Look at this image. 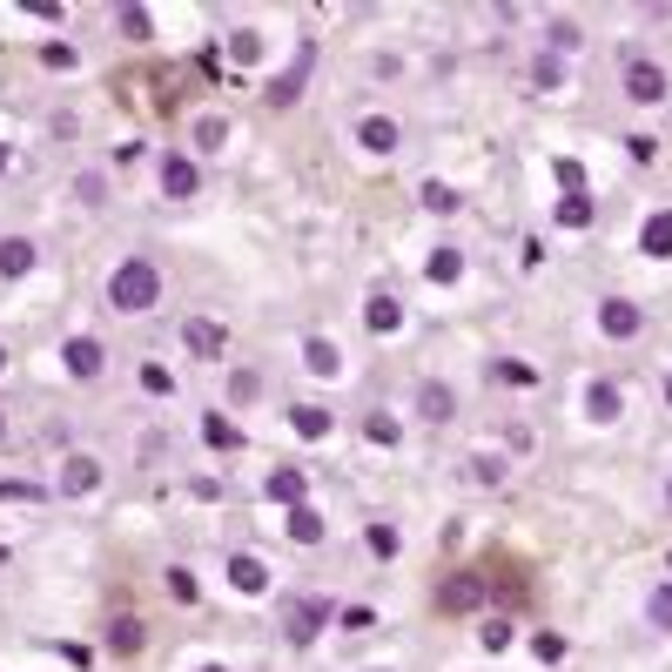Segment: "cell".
I'll use <instances>...</instances> for the list:
<instances>
[{"label": "cell", "instance_id": "1", "mask_svg": "<svg viewBox=\"0 0 672 672\" xmlns=\"http://www.w3.org/2000/svg\"><path fill=\"white\" fill-rule=\"evenodd\" d=\"M155 303H162V269H155L148 256H129L122 269L108 276V309H122V316H148Z\"/></svg>", "mask_w": 672, "mask_h": 672}, {"label": "cell", "instance_id": "2", "mask_svg": "<svg viewBox=\"0 0 672 672\" xmlns=\"http://www.w3.org/2000/svg\"><path fill=\"white\" fill-rule=\"evenodd\" d=\"M665 95H672V82H665V68H659V61H625V101L659 108Z\"/></svg>", "mask_w": 672, "mask_h": 672}, {"label": "cell", "instance_id": "3", "mask_svg": "<svg viewBox=\"0 0 672 672\" xmlns=\"http://www.w3.org/2000/svg\"><path fill=\"white\" fill-rule=\"evenodd\" d=\"M61 364H68V377H82V383H95V377L108 370V350H101V337H68V350H61Z\"/></svg>", "mask_w": 672, "mask_h": 672}, {"label": "cell", "instance_id": "4", "mask_svg": "<svg viewBox=\"0 0 672 672\" xmlns=\"http://www.w3.org/2000/svg\"><path fill=\"white\" fill-rule=\"evenodd\" d=\"M599 330H606L612 343H632V337L646 330V316H639V303H625V296H606V303H599Z\"/></svg>", "mask_w": 672, "mask_h": 672}, {"label": "cell", "instance_id": "5", "mask_svg": "<svg viewBox=\"0 0 672 672\" xmlns=\"http://www.w3.org/2000/svg\"><path fill=\"white\" fill-rule=\"evenodd\" d=\"M417 417H424V424H451V417H457V390L438 383V377L417 383Z\"/></svg>", "mask_w": 672, "mask_h": 672}, {"label": "cell", "instance_id": "6", "mask_svg": "<svg viewBox=\"0 0 672 672\" xmlns=\"http://www.w3.org/2000/svg\"><path fill=\"white\" fill-rule=\"evenodd\" d=\"M438 606H444V612H478V606H485V578H478V572H457V578H444Z\"/></svg>", "mask_w": 672, "mask_h": 672}, {"label": "cell", "instance_id": "7", "mask_svg": "<svg viewBox=\"0 0 672 672\" xmlns=\"http://www.w3.org/2000/svg\"><path fill=\"white\" fill-rule=\"evenodd\" d=\"M229 585L243 591V599H262V591H269V565L256 559V551H235V559H229Z\"/></svg>", "mask_w": 672, "mask_h": 672}, {"label": "cell", "instance_id": "8", "mask_svg": "<svg viewBox=\"0 0 672 672\" xmlns=\"http://www.w3.org/2000/svg\"><path fill=\"white\" fill-rule=\"evenodd\" d=\"M162 188H169V203H195V188H203V169H195L188 155H169V162H162Z\"/></svg>", "mask_w": 672, "mask_h": 672}, {"label": "cell", "instance_id": "9", "mask_svg": "<svg viewBox=\"0 0 672 672\" xmlns=\"http://www.w3.org/2000/svg\"><path fill=\"white\" fill-rule=\"evenodd\" d=\"M357 142H364L370 155H398V148H404V129L390 122V114H364V122H357Z\"/></svg>", "mask_w": 672, "mask_h": 672}, {"label": "cell", "instance_id": "10", "mask_svg": "<svg viewBox=\"0 0 672 672\" xmlns=\"http://www.w3.org/2000/svg\"><path fill=\"white\" fill-rule=\"evenodd\" d=\"M619 411H625V390H619L612 377H599V383L585 390V417H591V424H619Z\"/></svg>", "mask_w": 672, "mask_h": 672}, {"label": "cell", "instance_id": "11", "mask_svg": "<svg viewBox=\"0 0 672 672\" xmlns=\"http://www.w3.org/2000/svg\"><path fill=\"white\" fill-rule=\"evenodd\" d=\"M61 491H68V498L101 491V464H95V457H68V464H61Z\"/></svg>", "mask_w": 672, "mask_h": 672}, {"label": "cell", "instance_id": "12", "mask_svg": "<svg viewBox=\"0 0 672 672\" xmlns=\"http://www.w3.org/2000/svg\"><path fill=\"white\" fill-rule=\"evenodd\" d=\"M364 323H370L377 337H398V330H404V303H398V296H370V303H364Z\"/></svg>", "mask_w": 672, "mask_h": 672}, {"label": "cell", "instance_id": "13", "mask_svg": "<svg viewBox=\"0 0 672 672\" xmlns=\"http://www.w3.org/2000/svg\"><path fill=\"white\" fill-rule=\"evenodd\" d=\"M323 619H330V606H323V599H296V606H290V639H296V646H303V639H316V625H323Z\"/></svg>", "mask_w": 672, "mask_h": 672}, {"label": "cell", "instance_id": "14", "mask_svg": "<svg viewBox=\"0 0 672 672\" xmlns=\"http://www.w3.org/2000/svg\"><path fill=\"white\" fill-rule=\"evenodd\" d=\"M142 646H148V625H142V619H129V612H122V619L108 625V652H122V659H129V652H142Z\"/></svg>", "mask_w": 672, "mask_h": 672}, {"label": "cell", "instance_id": "15", "mask_svg": "<svg viewBox=\"0 0 672 672\" xmlns=\"http://www.w3.org/2000/svg\"><path fill=\"white\" fill-rule=\"evenodd\" d=\"M34 256H41V249H34L27 235H0V276H27Z\"/></svg>", "mask_w": 672, "mask_h": 672}, {"label": "cell", "instance_id": "16", "mask_svg": "<svg viewBox=\"0 0 672 672\" xmlns=\"http://www.w3.org/2000/svg\"><path fill=\"white\" fill-rule=\"evenodd\" d=\"M303 364H309L316 377H337V370H343V357H337L330 337H303Z\"/></svg>", "mask_w": 672, "mask_h": 672}, {"label": "cell", "instance_id": "17", "mask_svg": "<svg viewBox=\"0 0 672 672\" xmlns=\"http://www.w3.org/2000/svg\"><path fill=\"white\" fill-rule=\"evenodd\" d=\"M296 545H323V518H316L309 504H290V525H283Z\"/></svg>", "mask_w": 672, "mask_h": 672}, {"label": "cell", "instance_id": "18", "mask_svg": "<svg viewBox=\"0 0 672 672\" xmlns=\"http://www.w3.org/2000/svg\"><path fill=\"white\" fill-rule=\"evenodd\" d=\"M182 343L195 350V357H222V330H216V323H203V316H195V323L182 330Z\"/></svg>", "mask_w": 672, "mask_h": 672}, {"label": "cell", "instance_id": "19", "mask_svg": "<svg viewBox=\"0 0 672 672\" xmlns=\"http://www.w3.org/2000/svg\"><path fill=\"white\" fill-rule=\"evenodd\" d=\"M646 256H672V209H659V216H646Z\"/></svg>", "mask_w": 672, "mask_h": 672}, {"label": "cell", "instance_id": "20", "mask_svg": "<svg viewBox=\"0 0 672 672\" xmlns=\"http://www.w3.org/2000/svg\"><path fill=\"white\" fill-rule=\"evenodd\" d=\"M303 491H309L303 471H276V478H269V498H276V504H303Z\"/></svg>", "mask_w": 672, "mask_h": 672}, {"label": "cell", "instance_id": "21", "mask_svg": "<svg viewBox=\"0 0 672 672\" xmlns=\"http://www.w3.org/2000/svg\"><path fill=\"white\" fill-rule=\"evenodd\" d=\"M229 142V122H222V114H203V122H195V148H203V155H216Z\"/></svg>", "mask_w": 672, "mask_h": 672}, {"label": "cell", "instance_id": "22", "mask_svg": "<svg viewBox=\"0 0 672 672\" xmlns=\"http://www.w3.org/2000/svg\"><path fill=\"white\" fill-rule=\"evenodd\" d=\"M262 398V377L256 370H229V404H256Z\"/></svg>", "mask_w": 672, "mask_h": 672}, {"label": "cell", "instance_id": "23", "mask_svg": "<svg viewBox=\"0 0 672 672\" xmlns=\"http://www.w3.org/2000/svg\"><path fill=\"white\" fill-rule=\"evenodd\" d=\"M559 222H565V229H585V222H591V195H585V188H572L565 203H559Z\"/></svg>", "mask_w": 672, "mask_h": 672}, {"label": "cell", "instance_id": "24", "mask_svg": "<svg viewBox=\"0 0 672 672\" xmlns=\"http://www.w3.org/2000/svg\"><path fill=\"white\" fill-rule=\"evenodd\" d=\"M290 424L303 430V438H323V430H330V411H316V404H296V411H290Z\"/></svg>", "mask_w": 672, "mask_h": 672}, {"label": "cell", "instance_id": "25", "mask_svg": "<svg viewBox=\"0 0 672 672\" xmlns=\"http://www.w3.org/2000/svg\"><path fill=\"white\" fill-rule=\"evenodd\" d=\"M296 88H303V61H296L290 74H276V82H269V101H276V108H290V101H296Z\"/></svg>", "mask_w": 672, "mask_h": 672}, {"label": "cell", "instance_id": "26", "mask_svg": "<svg viewBox=\"0 0 672 672\" xmlns=\"http://www.w3.org/2000/svg\"><path fill=\"white\" fill-rule=\"evenodd\" d=\"M457 276H464V256H457V249H438V256H430V283H457Z\"/></svg>", "mask_w": 672, "mask_h": 672}, {"label": "cell", "instance_id": "27", "mask_svg": "<svg viewBox=\"0 0 672 672\" xmlns=\"http://www.w3.org/2000/svg\"><path fill=\"white\" fill-rule=\"evenodd\" d=\"M545 41H551V54H572V48H578V21H551Z\"/></svg>", "mask_w": 672, "mask_h": 672}, {"label": "cell", "instance_id": "28", "mask_svg": "<svg viewBox=\"0 0 672 672\" xmlns=\"http://www.w3.org/2000/svg\"><path fill=\"white\" fill-rule=\"evenodd\" d=\"M364 430H370V444H398V438H404V430H398V417H390V411H370V424H364Z\"/></svg>", "mask_w": 672, "mask_h": 672}, {"label": "cell", "instance_id": "29", "mask_svg": "<svg viewBox=\"0 0 672 672\" xmlns=\"http://www.w3.org/2000/svg\"><path fill=\"white\" fill-rule=\"evenodd\" d=\"M646 619H652L659 632H672V585H659L652 599H646Z\"/></svg>", "mask_w": 672, "mask_h": 672}, {"label": "cell", "instance_id": "30", "mask_svg": "<svg viewBox=\"0 0 672 672\" xmlns=\"http://www.w3.org/2000/svg\"><path fill=\"white\" fill-rule=\"evenodd\" d=\"M370 551H377V559H398V551H404L398 525H370Z\"/></svg>", "mask_w": 672, "mask_h": 672}, {"label": "cell", "instance_id": "31", "mask_svg": "<svg viewBox=\"0 0 672 672\" xmlns=\"http://www.w3.org/2000/svg\"><path fill=\"white\" fill-rule=\"evenodd\" d=\"M74 195H82V203H88V209H101V203H108V182H101V175L88 169L82 182H74Z\"/></svg>", "mask_w": 672, "mask_h": 672}, {"label": "cell", "instance_id": "32", "mask_svg": "<svg viewBox=\"0 0 672 672\" xmlns=\"http://www.w3.org/2000/svg\"><path fill=\"white\" fill-rule=\"evenodd\" d=\"M532 82H538V88H559V82H565V61H559V54H545V61L532 68Z\"/></svg>", "mask_w": 672, "mask_h": 672}, {"label": "cell", "instance_id": "33", "mask_svg": "<svg viewBox=\"0 0 672 672\" xmlns=\"http://www.w3.org/2000/svg\"><path fill=\"white\" fill-rule=\"evenodd\" d=\"M169 591L195 606V591H203V585H195V572H188V565H169Z\"/></svg>", "mask_w": 672, "mask_h": 672}, {"label": "cell", "instance_id": "34", "mask_svg": "<svg viewBox=\"0 0 672 672\" xmlns=\"http://www.w3.org/2000/svg\"><path fill=\"white\" fill-rule=\"evenodd\" d=\"M229 54H235V61H256V54H262V34H249V27L229 34Z\"/></svg>", "mask_w": 672, "mask_h": 672}, {"label": "cell", "instance_id": "35", "mask_svg": "<svg viewBox=\"0 0 672 672\" xmlns=\"http://www.w3.org/2000/svg\"><path fill=\"white\" fill-rule=\"evenodd\" d=\"M424 209H438V216H451V209H457V195H451L444 182H424Z\"/></svg>", "mask_w": 672, "mask_h": 672}, {"label": "cell", "instance_id": "36", "mask_svg": "<svg viewBox=\"0 0 672 672\" xmlns=\"http://www.w3.org/2000/svg\"><path fill=\"white\" fill-rule=\"evenodd\" d=\"M114 21H122V34H129V41H148V14H142V8H122Z\"/></svg>", "mask_w": 672, "mask_h": 672}, {"label": "cell", "instance_id": "37", "mask_svg": "<svg viewBox=\"0 0 672 672\" xmlns=\"http://www.w3.org/2000/svg\"><path fill=\"white\" fill-rule=\"evenodd\" d=\"M504 646H511V619H491L485 625V652H504Z\"/></svg>", "mask_w": 672, "mask_h": 672}, {"label": "cell", "instance_id": "38", "mask_svg": "<svg viewBox=\"0 0 672 672\" xmlns=\"http://www.w3.org/2000/svg\"><path fill=\"white\" fill-rule=\"evenodd\" d=\"M538 659H545V665L565 659V639H559V632H545V639H538Z\"/></svg>", "mask_w": 672, "mask_h": 672}, {"label": "cell", "instance_id": "39", "mask_svg": "<svg viewBox=\"0 0 672 672\" xmlns=\"http://www.w3.org/2000/svg\"><path fill=\"white\" fill-rule=\"evenodd\" d=\"M142 383H148V390H155V398H162V390H175V377H169V370H155V364H148V370H142Z\"/></svg>", "mask_w": 672, "mask_h": 672}, {"label": "cell", "instance_id": "40", "mask_svg": "<svg viewBox=\"0 0 672 672\" xmlns=\"http://www.w3.org/2000/svg\"><path fill=\"white\" fill-rule=\"evenodd\" d=\"M41 61H48V68H74V48H61V41H54V48H41Z\"/></svg>", "mask_w": 672, "mask_h": 672}, {"label": "cell", "instance_id": "41", "mask_svg": "<svg viewBox=\"0 0 672 672\" xmlns=\"http://www.w3.org/2000/svg\"><path fill=\"white\" fill-rule=\"evenodd\" d=\"M8 162H14V148H8V142H0V175H8Z\"/></svg>", "mask_w": 672, "mask_h": 672}, {"label": "cell", "instance_id": "42", "mask_svg": "<svg viewBox=\"0 0 672 672\" xmlns=\"http://www.w3.org/2000/svg\"><path fill=\"white\" fill-rule=\"evenodd\" d=\"M665 411H672V377H665Z\"/></svg>", "mask_w": 672, "mask_h": 672}, {"label": "cell", "instance_id": "43", "mask_svg": "<svg viewBox=\"0 0 672 672\" xmlns=\"http://www.w3.org/2000/svg\"><path fill=\"white\" fill-rule=\"evenodd\" d=\"M203 672H229V665H203Z\"/></svg>", "mask_w": 672, "mask_h": 672}, {"label": "cell", "instance_id": "44", "mask_svg": "<svg viewBox=\"0 0 672 672\" xmlns=\"http://www.w3.org/2000/svg\"><path fill=\"white\" fill-rule=\"evenodd\" d=\"M0 370H8V350H0Z\"/></svg>", "mask_w": 672, "mask_h": 672}, {"label": "cell", "instance_id": "45", "mask_svg": "<svg viewBox=\"0 0 672 672\" xmlns=\"http://www.w3.org/2000/svg\"><path fill=\"white\" fill-rule=\"evenodd\" d=\"M665 504H672V485H665Z\"/></svg>", "mask_w": 672, "mask_h": 672}, {"label": "cell", "instance_id": "46", "mask_svg": "<svg viewBox=\"0 0 672 672\" xmlns=\"http://www.w3.org/2000/svg\"><path fill=\"white\" fill-rule=\"evenodd\" d=\"M0 430H8V424H0Z\"/></svg>", "mask_w": 672, "mask_h": 672}]
</instances>
